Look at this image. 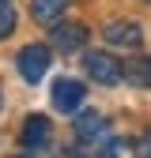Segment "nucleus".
Masks as SVG:
<instances>
[{
	"label": "nucleus",
	"instance_id": "nucleus-6",
	"mask_svg": "<svg viewBox=\"0 0 151 158\" xmlns=\"http://www.w3.org/2000/svg\"><path fill=\"white\" fill-rule=\"evenodd\" d=\"M87 45V27L80 23H61L53 30V49H61V53H76V49H83Z\"/></svg>",
	"mask_w": 151,
	"mask_h": 158
},
{
	"label": "nucleus",
	"instance_id": "nucleus-10",
	"mask_svg": "<svg viewBox=\"0 0 151 158\" xmlns=\"http://www.w3.org/2000/svg\"><path fill=\"white\" fill-rule=\"evenodd\" d=\"M11 30H15V8L8 0H0V38H8Z\"/></svg>",
	"mask_w": 151,
	"mask_h": 158
},
{
	"label": "nucleus",
	"instance_id": "nucleus-13",
	"mask_svg": "<svg viewBox=\"0 0 151 158\" xmlns=\"http://www.w3.org/2000/svg\"><path fill=\"white\" fill-rule=\"evenodd\" d=\"M19 158H42V151H30V147H23V154Z\"/></svg>",
	"mask_w": 151,
	"mask_h": 158
},
{
	"label": "nucleus",
	"instance_id": "nucleus-9",
	"mask_svg": "<svg viewBox=\"0 0 151 158\" xmlns=\"http://www.w3.org/2000/svg\"><path fill=\"white\" fill-rule=\"evenodd\" d=\"M125 79H128L132 87H144V90H151V56H136V60H128Z\"/></svg>",
	"mask_w": 151,
	"mask_h": 158
},
{
	"label": "nucleus",
	"instance_id": "nucleus-5",
	"mask_svg": "<svg viewBox=\"0 0 151 158\" xmlns=\"http://www.w3.org/2000/svg\"><path fill=\"white\" fill-rule=\"evenodd\" d=\"M19 139H23V147H30V151H45V147H49V139H53V124L45 121L42 113H30Z\"/></svg>",
	"mask_w": 151,
	"mask_h": 158
},
{
	"label": "nucleus",
	"instance_id": "nucleus-12",
	"mask_svg": "<svg viewBox=\"0 0 151 158\" xmlns=\"http://www.w3.org/2000/svg\"><path fill=\"white\" fill-rule=\"evenodd\" d=\"M140 154H144V158H151V132L140 139Z\"/></svg>",
	"mask_w": 151,
	"mask_h": 158
},
{
	"label": "nucleus",
	"instance_id": "nucleus-3",
	"mask_svg": "<svg viewBox=\"0 0 151 158\" xmlns=\"http://www.w3.org/2000/svg\"><path fill=\"white\" fill-rule=\"evenodd\" d=\"M102 38L110 45H117V49H140L144 30H140V23H132V19H113V23H106Z\"/></svg>",
	"mask_w": 151,
	"mask_h": 158
},
{
	"label": "nucleus",
	"instance_id": "nucleus-8",
	"mask_svg": "<svg viewBox=\"0 0 151 158\" xmlns=\"http://www.w3.org/2000/svg\"><path fill=\"white\" fill-rule=\"evenodd\" d=\"M68 0H30V15L38 23H57V19L64 15Z\"/></svg>",
	"mask_w": 151,
	"mask_h": 158
},
{
	"label": "nucleus",
	"instance_id": "nucleus-7",
	"mask_svg": "<svg viewBox=\"0 0 151 158\" xmlns=\"http://www.w3.org/2000/svg\"><path fill=\"white\" fill-rule=\"evenodd\" d=\"M76 135H80V143H91V139H102V135H106V128H110V121H106V117L102 113H80V117H76Z\"/></svg>",
	"mask_w": 151,
	"mask_h": 158
},
{
	"label": "nucleus",
	"instance_id": "nucleus-1",
	"mask_svg": "<svg viewBox=\"0 0 151 158\" xmlns=\"http://www.w3.org/2000/svg\"><path fill=\"white\" fill-rule=\"evenodd\" d=\"M49 64H53L49 45L34 42V45H23V49H19V75H23L27 83H42V75L49 72Z\"/></svg>",
	"mask_w": 151,
	"mask_h": 158
},
{
	"label": "nucleus",
	"instance_id": "nucleus-2",
	"mask_svg": "<svg viewBox=\"0 0 151 158\" xmlns=\"http://www.w3.org/2000/svg\"><path fill=\"white\" fill-rule=\"evenodd\" d=\"M83 68H87V75L94 79V83H102V87H117L125 79V68L113 60L110 53H87L83 56Z\"/></svg>",
	"mask_w": 151,
	"mask_h": 158
},
{
	"label": "nucleus",
	"instance_id": "nucleus-4",
	"mask_svg": "<svg viewBox=\"0 0 151 158\" xmlns=\"http://www.w3.org/2000/svg\"><path fill=\"white\" fill-rule=\"evenodd\" d=\"M83 98H87V87L80 83V79H57V83H53V109L76 113L83 106Z\"/></svg>",
	"mask_w": 151,
	"mask_h": 158
},
{
	"label": "nucleus",
	"instance_id": "nucleus-11",
	"mask_svg": "<svg viewBox=\"0 0 151 158\" xmlns=\"http://www.w3.org/2000/svg\"><path fill=\"white\" fill-rule=\"evenodd\" d=\"M102 158H121V143H117V139H113V143L106 147V154H102Z\"/></svg>",
	"mask_w": 151,
	"mask_h": 158
}]
</instances>
